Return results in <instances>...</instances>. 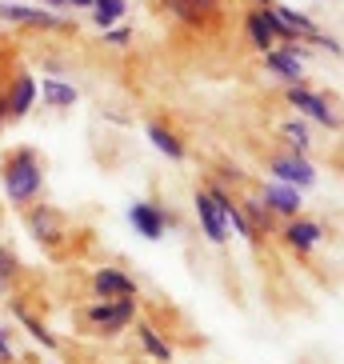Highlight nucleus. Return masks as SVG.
I'll use <instances>...</instances> for the list:
<instances>
[{
    "instance_id": "obj_1",
    "label": "nucleus",
    "mask_w": 344,
    "mask_h": 364,
    "mask_svg": "<svg viewBox=\"0 0 344 364\" xmlns=\"http://www.w3.org/2000/svg\"><path fill=\"white\" fill-rule=\"evenodd\" d=\"M0 188H4V196H9L12 204H21V208H28V204L41 196L44 164H41V156H36V149H12L9 156L0 161Z\"/></svg>"
},
{
    "instance_id": "obj_2",
    "label": "nucleus",
    "mask_w": 344,
    "mask_h": 364,
    "mask_svg": "<svg viewBox=\"0 0 344 364\" xmlns=\"http://www.w3.org/2000/svg\"><path fill=\"white\" fill-rule=\"evenodd\" d=\"M244 33H248V44H252L257 53H269V48H276L280 41H284V44H296V41H292V33L280 24V16L272 12V4H257V9L248 12Z\"/></svg>"
},
{
    "instance_id": "obj_3",
    "label": "nucleus",
    "mask_w": 344,
    "mask_h": 364,
    "mask_svg": "<svg viewBox=\"0 0 344 364\" xmlns=\"http://www.w3.org/2000/svg\"><path fill=\"white\" fill-rule=\"evenodd\" d=\"M132 316H136V300L132 296H100L88 304V321H92L97 332H104V336L129 328Z\"/></svg>"
},
{
    "instance_id": "obj_4",
    "label": "nucleus",
    "mask_w": 344,
    "mask_h": 364,
    "mask_svg": "<svg viewBox=\"0 0 344 364\" xmlns=\"http://www.w3.org/2000/svg\"><path fill=\"white\" fill-rule=\"evenodd\" d=\"M289 105L301 112V117L316 120V124H324V129L340 132V117L333 112V105H328V97L324 92H312L308 85H289Z\"/></svg>"
},
{
    "instance_id": "obj_5",
    "label": "nucleus",
    "mask_w": 344,
    "mask_h": 364,
    "mask_svg": "<svg viewBox=\"0 0 344 364\" xmlns=\"http://www.w3.org/2000/svg\"><path fill=\"white\" fill-rule=\"evenodd\" d=\"M24 220H28V232H33L44 248H60V245H65L68 225H65V216L56 213L53 204H28Z\"/></svg>"
},
{
    "instance_id": "obj_6",
    "label": "nucleus",
    "mask_w": 344,
    "mask_h": 364,
    "mask_svg": "<svg viewBox=\"0 0 344 364\" xmlns=\"http://www.w3.org/2000/svg\"><path fill=\"white\" fill-rule=\"evenodd\" d=\"M161 9L168 16H176L181 24H188V28H213L225 16L220 0H161Z\"/></svg>"
},
{
    "instance_id": "obj_7",
    "label": "nucleus",
    "mask_w": 344,
    "mask_h": 364,
    "mask_svg": "<svg viewBox=\"0 0 344 364\" xmlns=\"http://www.w3.org/2000/svg\"><path fill=\"white\" fill-rule=\"evenodd\" d=\"M269 172H272V181H284V184H292V188H312L316 184V168H312V161L304 156V152H276L272 156V164H269Z\"/></svg>"
},
{
    "instance_id": "obj_8",
    "label": "nucleus",
    "mask_w": 344,
    "mask_h": 364,
    "mask_svg": "<svg viewBox=\"0 0 344 364\" xmlns=\"http://www.w3.org/2000/svg\"><path fill=\"white\" fill-rule=\"evenodd\" d=\"M264 56V68H269L276 80H284V85H304V56L296 44H284V48H269Z\"/></svg>"
},
{
    "instance_id": "obj_9",
    "label": "nucleus",
    "mask_w": 344,
    "mask_h": 364,
    "mask_svg": "<svg viewBox=\"0 0 344 364\" xmlns=\"http://www.w3.org/2000/svg\"><path fill=\"white\" fill-rule=\"evenodd\" d=\"M0 21L9 24H24V28H68L53 9H33V4H21V0H12V4H0Z\"/></svg>"
},
{
    "instance_id": "obj_10",
    "label": "nucleus",
    "mask_w": 344,
    "mask_h": 364,
    "mask_svg": "<svg viewBox=\"0 0 344 364\" xmlns=\"http://www.w3.org/2000/svg\"><path fill=\"white\" fill-rule=\"evenodd\" d=\"M280 236H284V245L292 248V252H312V248L324 240V228L316 225V220H308V216H289L284 220V228H280Z\"/></svg>"
},
{
    "instance_id": "obj_11",
    "label": "nucleus",
    "mask_w": 344,
    "mask_h": 364,
    "mask_svg": "<svg viewBox=\"0 0 344 364\" xmlns=\"http://www.w3.org/2000/svg\"><path fill=\"white\" fill-rule=\"evenodd\" d=\"M129 220H132V228H136L144 240H161L164 228H168V213H164L156 200H136L129 208Z\"/></svg>"
},
{
    "instance_id": "obj_12",
    "label": "nucleus",
    "mask_w": 344,
    "mask_h": 364,
    "mask_svg": "<svg viewBox=\"0 0 344 364\" xmlns=\"http://www.w3.org/2000/svg\"><path fill=\"white\" fill-rule=\"evenodd\" d=\"M33 105H36V80L21 68V73L12 76V85L4 88V112H9L12 120H21V117H28Z\"/></svg>"
},
{
    "instance_id": "obj_13",
    "label": "nucleus",
    "mask_w": 344,
    "mask_h": 364,
    "mask_svg": "<svg viewBox=\"0 0 344 364\" xmlns=\"http://www.w3.org/2000/svg\"><path fill=\"white\" fill-rule=\"evenodd\" d=\"M264 204H269V213L284 216V220L304 208L301 188H292V184H284V181H269V184H264Z\"/></svg>"
},
{
    "instance_id": "obj_14",
    "label": "nucleus",
    "mask_w": 344,
    "mask_h": 364,
    "mask_svg": "<svg viewBox=\"0 0 344 364\" xmlns=\"http://www.w3.org/2000/svg\"><path fill=\"white\" fill-rule=\"evenodd\" d=\"M196 220H200V228H205V236L213 240V245H225L228 240V225L225 216H220V208H216V200L208 193H196Z\"/></svg>"
},
{
    "instance_id": "obj_15",
    "label": "nucleus",
    "mask_w": 344,
    "mask_h": 364,
    "mask_svg": "<svg viewBox=\"0 0 344 364\" xmlns=\"http://www.w3.org/2000/svg\"><path fill=\"white\" fill-rule=\"evenodd\" d=\"M92 292L97 296H136V280L129 272H120V268H97L92 272Z\"/></svg>"
},
{
    "instance_id": "obj_16",
    "label": "nucleus",
    "mask_w": 344,
    "mask_h": 364,
    "mask_svg": "<svg viewBox=\"0 0 344 364\" xmlns=\"http://www.w3.org/2000/svg\"><path fill=\"white\" fill-rule=\"evenodd\" d=\"M272 12L280 16V24L292 33V41L301 44V41H316L321 36V28H316V21L312 16H304V12H296V9H284V4H272Z\"/></svg>"
},
{
    "instance_id": "obj_17",
    "label": "nucleus",
    "mask_w": 344,
    "mask_h": 364,
    "mask_svg": "<svg viewBox=\"0 0 344 364\" xmlns=\"http://www.w3.org/2000/svg\"><path fill=\"white\" fill-rule=\"evenodd\" d=\"M149 140H152V149L164 152L168 161H184L188 156V149H184V140L176 136V132L168 129V124H161V120H152L149 124Z\"/></svg>"
},
{
    "instance_id": "obj_18",
    "label": "nucleus",
    "mask_w": 344,
    "mask_h": 364,
    "mask_svg": "<svg viewBox=\"0 0 344 364\" xmlns=\"http://www.w3.org/2000/svg\"><path fill=\"white\" fill-rule=\"evenodd\" d=\"M41 97L48 108H72L76 100H80V92H76L72 85H65V80H56V76H44L41 80Z\"/></svg>"
},
{
    "instance_id": "obj_19",
    "label": "nucleus",
    "mask_w": 344,
    "mask_h": 364,
    "mask_svg": "<svg viewBox=\"0 0 344 364\" xmlns=\"http://www.w3.org/2000/svg\"><path fill=\"white\" fill-rule=\"evenodd\" d=\"M136 336H140V344H144V353H149V356H156L161 364H172V344L164 341V336L152 328V324L140 321V324H136Z\"/></svg>"
},
{
    "instance_id": "obj_20",
    "label": "nucleus",
    "mask_w": 344,
    "mask_h": 364,
    "mask_svg": "<svg viewBox=\"0 0 344 364\" xmlns=\"http://www.w3.org/2000/svg\"><path fill=\"white\" fill-rule=\"evenodd\" d=\"M12 312H16V321H21L24 328H28V336H33L36 344H44V348H48V353H53V348H56V336H53V332H48V328H44L41 321H36L33 312L24 309L21 300H12Z\"/></svg>"
},
{
    "instance_id": "obj_21",
    "label": "nucleus",
    "mask_w": 344,
    "mask_h": 364,
    "mask_svg": "<svg viewBox=\"0 0 344 364\" xmlns=\"http://www.w3.org/2000/svg\"><path fill=\"white\" fill-rule=\"evenodd\" d=\"M88 12H92V21H97L100 28H112V24L129 12V4H124V0H92V9Z\"/></svg>"
},
{
    "instance_id": "obj_22",
    "label": "nucleus",
    "mask_w": 344,
    "mask_h": 364,
    "mask_svg": "<svg viewBox=\"0 0 344 364\" xmlns=\"http://www.w3.org/2000/svg\"><path fill=\"white\" fill-rule=\"evenodd\" d=\"M240 213H244V220L252 225V232H269L272 228V213H269V204L264 200H240Z\"/></svg>"
},
{
    "instance_id": "obj_23",
    "label": "nucleus",
    "mask_w": 344,
    "mask_h": 364,
    "mask_svg": "<svg viewBox=\"0 0 344 364\" xmlns=\"http://www.w3.org/2000/svg\"><path fill=\"white\" fill-rule=\"evenodd\" d=\"M284 144H289L292 152H304L308 156V149H312V132H308V124L304 120H284Z\"/></svg>"
},
{
    "instance_id": "obj_24",
    "label": "nucleus",
    "mask_w": 344,
    "mask_h": 364,
    "mask_svg": "<svg viewBox=\"0 0 344 364\" xmlns=\"http://www.w3.org/2000/svg\"><path fill=\"white\" fill-rule=\"evenodd\" d=\"M104 44H112V48H129L132 44V28H124V24H112V28H104Z\"/></svg>"
},
{
    "instance_id": "obj_25",
    "label": "nucleus",
    "mask_w": 344,
    "mask_h": 364,
    "mask_svg": "<svg viewBox=\"0 0 344 364\" xmlns=\"http://www.w3.org/2000/svg\"><path fill=\"white\" fill-rule=\"evenodd\" d=\"M16 277V257L9 248H0V289H9V280Z\"/></svg>"
},
{
    "instance_id": "obj_26",
    "label": "nucleus",
    "mask_w": 344,
    "mask_h": 364,
    "mask_svg": "<svg viewBox=\"0 0 344 364\" xmlns=\"http://www.w3.org/2000/svg\"><path fill=\"white\" fill-rule=\"evenodd\" d=\"M44 9H80V12H88L92 9V0H44Z\"/></svg>"
},
{
    "instance_id": "obj_27",
    "label": "nucleus",
    "mask_w": 344,
    "mask_h": 364,
    "mask_svg": "<svg viewBox=\"0 0 344 364\" xmlns=\"http://www.w3.org/2000/svg\"><path fill=\"white\" fill-rule=\"evenodd\" d=\"M0 360H12V344H9V332L0 328Z\"/></svg>"
},
{
    "instance_id": "obj_28",
    "label": "nucleus",
    "mask_w": 344,
    "mask_h": 364,
    "mask_svg": "<svg viewBox=\"0 0 344 364\" xmlns=\"http://www.w3.org/2000/svg\"><path fill=\"white\" fill-rule=\"evenodd\" d=\"M257 4H272V0H257Z\"/></svg>"
},
{
    "instance_id": "obj_29",
    "label": "nucleus",
    "mask_w": 344,
    "mask_h": 364,
    "mask_svg": "<svg viewBox=\"0 0 344 364\" xmlns=\"http://www.w3.org/2000/svg\"><path fill=\"white\" fill-rule=\"evenodd\" d=\"M0 4H12V0H0Z\"/></svg>"
}]
</instances>
